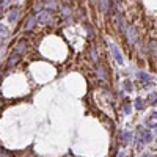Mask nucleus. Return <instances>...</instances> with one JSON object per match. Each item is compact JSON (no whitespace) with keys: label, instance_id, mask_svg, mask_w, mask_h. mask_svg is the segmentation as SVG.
I'll return each mask as SVG.
<instances>
[{"label":"nucleus","instance_id":"dca6fc26","mask_svg":"<svg viewBox=\"0 0 157 157\" xmlns=\"http://www.w3.org/2000/svg\"><path fill=\"white\" fill-rule=\"evenodd\" d=\"M124 112L129 113V112H131V105H124Z\"/></svg>","mask_w":157,"mask_h":157},{"label":"nucleus","instance_id":"2eb2a0df","mask_svg":"<svg viewBox=\"0 0 157 157\" xmlns=\"http://www.w3.org/2000/svg\"><path fill=\"white\" fill-rule=\"evenodd\" d=\"M131 85H132L131 82H126V90H129V91H131V90H132V86H131Z\"/></svg>","mask_w":157,"mask_h":157},{"label":"nucleus","instance_id":"ddd939ff","mask_svg":"<svg viewBox=\"0 0 157 157\" xmlns=\"http://www.w3.org/2000/svg\"><path fill=\"white\" fill-rule=\"evenodd\" d=\"M135 107H137L138 110H140V109H143V102H142L140 99H137V102H135Z\"/></svg>","mask_w":157,"mask_h":157},{"label":"nucleus","instance_id":"6e6552de","mask_svg":"<svg viewBox=\"0 0 157 157\" xmlns=\"http://www.w3.org/2000/svg\"><path fill=\"white\" fill-rule=\"evenodd\" d=\"M17 60H19V55H17V53H13V55L9 57V61H8V64H9V66H13L14 63H17Z\"/></svg>","mask_w":157,"mask_h":157},{"label":"nucleus","instance_id":"7ed1b4c3","mask_svg":"<svg viewBox=\"0 0 157 157\" xmlns=\"http://www.w3.org/2000/svg\"><path fill=\"white\" fill-rule=\"evenodd\" d=\"M38 20H39V22H42V24L49 22V20H50V13H49V11H41V13H39V16H38Z\"/></svg>","mask_w":157,"mask_h":157},{"label":"nucleus","instance_id":"1a4fd4ad","mask_svg":"<svg viewBox=\"0 0 157 157\" xmlns=\"http://www.w3.org/2000/svg\"><path fill=\"white\" fill-rule=\"evenodd\" d=\"M98 75H99L101 79H107V74H105V69H104L102 66H98Z\"/></svg>","mask_w":157,"mask_h":157},{"label":"nucleus","instance_id":"f8f14e48","mask_svg":"<svg viewBox=\"0 0 157 157\" xmlns=\"http://www.w3.org/2000/svg\"><path fill=\"white\" fill-rule=\"evenodd\" d=\"M143 140H145V142H151V134H149V132H145Z\"/></svg>","mask_w":157,"mask_h":157},{"label":"nucleus","instance_id":"f257e3e1","mask_svg":"<svg viewBox=\"0 0 157 157\" xmlns=\"http://www.w3.org/2000/svg\"><path fill=\"white\" fill-rule=\"evenodd\" d=\"M126 38H127V41L132 44V42H135V39H137V30H135V27H132V25H127L126 27Z\"/></svg>","mask_w":157,"mask_h":157},{"label":"nucleus","instance_id":"20e7f679","mask_svg":"<svg viewBox=\"0 0 157 157\" xmlns=\"http://www.w3.org/2000/svg\"><path fill=\"white\" fill-rule=\"evenodd\" d=\"M35 25H36V19H35V16H28V17L25 19V28H27V30H31Z\"/></svg>","mask_w":157,"mask_h":157},{"label":"nucleus","instance_id":"39448f33","mask_svg":"<svg viewBox=\"0 0 157 157\" xmlns=\"http://www.w3.org/2000/svg\"><path fill=\"white\" fill-rule=\"evenodd\" d=\"M112 52H113V57L116 58V61L121 64V63H123V57H121V52H120V49H118L116 46H112Z\"/></svg>","mask_w":157,"mask_h":157},{"label":"nucleus","instance_id":"a211bd4d","mask_svg":"<svg viewBox=\"0 0 157 157\" xmlns=\"http://www.w3.org/2000/svg\"><path fill=\"white\" fill-rule=\"evenodd\" d=\"M145 157H149V156H145Z\"/></svg>","mask_w":157,"mask_h":157},{"label":"nucleus","instance_id":"9d476101","mask_svg":"<svg viewBox=\"0 0 157 157\" xmlns=\"http://www.w3.org/2000/svg\"><path fill=\"white\" fill-rule=\"evenodd\" d=\"M17 14H19V11H17V9H13V11L9 13V17H8L9 22H14V19H17Z\"/></svg>","mask_w":157,"mask_h":157},{"label":"nucleus","instance_id":"f3484780","mask_svg":"<svg viewBox=\"0 0 157 157\" xmlns=\"http://www.w3.org/2000/svg\"><path fill=\"white\" fill-rule=\"evenodd\" d=\"M90 2H91V3H96V2H98V0H90Z\"/></svg>","mask_w":157,"mask_h":157},{"label":"nucleus","instance_id":"0eeeda50","mask_svg":"<svg viewBox=\"0 0 157 157\" xmlns=\"http://www.w3.org/2000/svg\"><path fill=\"white\" fill-rule=\"evenodd\" d=\"M149 52H151V55L157 58V41H151L149 42Z\"/></svg>","mask_w":157,"mask_h":157},{"label":"nucleus","instance_id":"9b49d317","mask_svg":"<svg viewBox=\"0 0 157 157\" xmlns=\"http://www.w3.org/2000/svg\"><path fill=\"white\" fill-rule=\"evenodd\" d=\"M138 77H140L142 80H151V79H149V75H146L145 72H140V74H138Z\"/></svg>","mask_w":157,"mask_h":157},{"label":"nucleus","instance_id":"f03ea898","mask_svg":"<svg viewBox=\"0 0 157 157\" xmlns=\"http://www.w3.org/2000/svg\"><path fill=\"white\" fill-rule=\"evenodd\" d=\"M27 46H28V42H27L25 39H22V41H19V42L16 44V53H17V55H20V53H24V52L27 50Z\"/></svg>","mask_w":157,"mask_h":157},{"label":"nucleus","instance_id":"423d86ee","mask_svg":"<svg viewBox=\"0 0 157 157\" xmlns=\"http://www.w3.org/2000/svg\"><path fill=\"white\" fill-rule=\"evenodd\" d=\"M99 5H101V9L104 13H109L112 8H110V2L109 0H99Z\"/></svg>","mask_w":157,"mask_h":157},{"label":"nucleus","instance_id":"4468645a","mask_svg":"<svg viewBox=\"0 0 157 157\" xmlns=\"http://www.w3.org/2000/svg\"><path fill=\"white\" fill-rule=\"evenodd\" d=\"M123 135H124V137H123V140H124V142H129V140H131V134H127V132H126V134H123Z\"/></svg>","mask_w":157,"mask_h":157}]
</instances>
